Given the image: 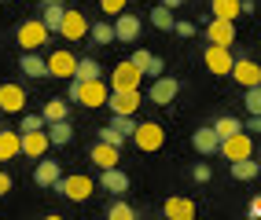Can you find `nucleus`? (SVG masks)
Segmentation results:
<instances>
[{"mask_svg": "<svg viewBox=\"0 0 261 220\" xmlns=\"http://www.w3.org/2000/svg\"><path fill=\"white\" fill-rule=\"evenodd\" d=\"M202 62H206V70L217 74V77H232V44H206L202 48Z\"/></svg>", "mask_w": 261, "mask_h": 220, "instance_id": "f257e3e1", "label": "nucleus"}, {"mask_svg": "<svg viewBox=\"0 0 261 220\" xmlns=\"http://www.w3.org/2000/svg\"><path fill=\"white\" fill-rule=\"evenodd\" d=\"M92 187H96V183H92L89 176H85V173L59 176V180H56V191H59L63 198H70V202H85V198L92 195Z\"/></svg>", "mask_w": 261, "mask_h": 220, "instance_id": "f03ea898", "label": "nucleus"}, {"mask_svg": "<svg viewBox=\"0 0 261 220\" xmlns=\"http://www.w3.org/2000/svg\"><path fill=\"white\" fill-rule=\"evenodd\" d=\"M48 26L41 22V19H26L22 26H19V33H15V37H19V44H22V52H37L41 44H48Z\"/></svg>", "mask_w": 261, "mask_h": 220, "instance_id": "7ed1b4c3", "label": "nucleus"}, {"mask_svg": "<svg viewBox=\"0 0 261 220\" xmlns=\"http://www.w3.org/2000/svg\"><path fill=\"white\" fill-rule=\"evenodd\" d=\"M133 143L151 154V150H162L166 132H162V125H159V121H140V125H136V132H133Z\"/></svg>", "mask_w": 261, "mask_h": 220, "instance_id": "20e7f679", "label": "nucleus"}, {"mask_svg": "<svg viewBox=\"0 0 261 220\" xmlns=\"http://www.w3.org/2000/svg\"><path fill=\"white\" fill-rule=\"evenodd\" d=\"M177 92H180V81L177 77H166V74H159L151 81V88H147V99L154 107H169L173 99H177Z\"/></svg>", "mask_w": 261, "mask_h": 220, "instance_id": "39448f33", "label": "nucleus"}, {"mask_svg": "<svg viewBox=\"0 0 261 220\" xmlns=\"http://www.w3.org/2000/svg\"><path fill=\"white\" fill-rule=\"evenodd\" d=\"M140 88H111V96H107V107H111V114H136L140 110Z\"/></svg>", "mask_w": 261, "mask_h": 220, "instance_id": "423d86ee", "label": "nucleus"}, {"mask_svg": "<svg viewBox=\"0 0 261 220\" xmlns=\"http://www.w3.org/2000/svg\"><path fill=\"white\" fill-rule=\"evenodd\" d=\"M221 154H224V162H239V158H250V154H254V140H250V132L243 129V132H236V136L221 140Z\"/></svg>", "mask_w": 261, "mask_h": 220, "instance_id": "0eeeda50", "label": "nucleus"}, {"mask_svg": "<svg viewBox=\"0 0 261 220\" xmlns=\"http://www.w3.org/2000/svg\"><path fill=\"white\" fill-rule=\"evenodd\" d=\"M107 96H111V84L103 81V77H92V81H81L77 103L81 107H107Z\"/></svg>", "mask_w": 261, "mask_h": 220, "instance_id": "6e6552de", "label": "nucleus"}, {"mask_svg": "<svg viewBox=\"0 0 261 220\" xmlns=\"http://www.w3.org/2000/svg\"><path fill=\"white\" fill-rule=\"evenodd\" d=\"M140 81H144V70L136 66L133 59L125 62H118L114 66V74H111V88H140Z\"/></svg>", "mask_w": 261, "mask_h": 220, "instance_id": "1a4fd4ad", "label": "nucleus"}, {"mask_svg": "<svg viewBox=\"0 0 261 220\" xmlns=\"http://www.w3.org/2000/svg\"><path fill=\"white\" fill-rule=\"evenodd\" d=\"M89 19H85V11H74V8H66V15H63V26H59V37L63 41H81L85 33H89Z\"/></svg>", "mask_w": 261, "mask_h": 220, "instance_id": "9d476101", "label": "nucleus"}, {"mask_svg": "<svg viewBox=\"0 0 261 220\" xmlns=\"http://www.w3.org/2000/svg\"><path fill=\"white\" fill-rule=\"evenodd\" d=\"M232 81L243 84V88L261 84V66H257L254 59H247V55H236V62H232Z\"/></svg>", "mask_w": 261, "mask_h": 220, "instance_id": "9b49d317", "label": "nucleus"}, {"mask_svg": "<svg viewBox=\"0 0 261 220\" xmlns=\"http://www.w3.org/2000/svg\"><path fill=\"white\" fill-rule=\"evenodd\" d=\"M206 41H210V44H236V22L214 15V19L206 22Z\"/></svg>", "mask_w": 261, "mask_h": 220, "instance_id": "f8f14e48", "label": "nucleus"}, {"mask_svg": "<svg viewBox=\"0 0 261 220\" xmlns=\"http://www.w3.org/2000/svg\"><path fill=\"white\" fill-rule=\"evenodd\" d=\"M26 107V88H22V84H0V110H4V114H19Z\"/></svg>", "mask_w": 261, "mask_h": 220, "instance_id": "ddd939ff", "label": "nucleus"}, {"mask_svg": "<svg viewBox=\"0 0 261 220\" xmlns=\"http://www.w3.org/2000/svg\"><path fill=\"white\" fill-rule=\"evenodd\" d=\"M74 70H77V59L66 52V48H59V52L48 55V74L51 77H74Z\"/></svg>", "mask_w": 261, "mask_h": 220, "instance_id": "4468645a", "label": "nucleus"}, {"mask_svg": "<svg viewBox=\"0 0 261 220\" xmlns=\"http://www.w3.org/2000/svg\"><path fill=\"white\" fill-rule=\"evenodd\" d=\"M48 147H51V140H48L44 129H37V132H22V154H26V158H44Z\"/></svg>", "mask_w": 261, "mask_h": 220, "instance_id": "2eb2a0df", "label": "nucleus"}, {"mask_svg": "<svg viewBox=\"0 0 261 220\" xmlns=\"http://www.w3.org/2000/svg\"><path fill=\"white\" fill-rule=\"evenodd\" d=\"M114 37L121 41V44H133L136 37H140V19L136 15H114Z\"/></svg>", "mask_w": 261, "mask_h": 220, "instance_id": "dca6fc26", "label": "nucleus"}, {"mask_svg": "<svg viewBox=\"0 0 261 220\" xmlns=\"http://www.w3.org/2000/svg\"><path fill=\"white\" fill-rule=\"evenodd\" d=\"M99 187H103V191H111V195L118 198V195H125V191H129V176L121 173L118 165H111V169H103V173H99Z\"/></svg>", "mask_w": 261, "mask_h": 220, "instance_id": "f3484780", "label": "nucleus"}, {"mask_svg": "<svg viewBox=\"0 0 261 220\" xmlns=\"http://www.w3.org/2000/svg\"><path fill=\"white\" fill-rule=\"evenodd\" d=\"M118 143H107V140H99L92 150H89V158H92V165H99V169H111V165H118Z\"/></svg>", "mask_w": 261, "mask_h": 220, "instance_id": "a211bd4d", "label": "nucleus"}, {"mask_svg": "<svg viewBox=\"0 0 261 220\" xmlns=\"http://www.w3.org/2000/svg\"><path fill=\"white\" fill-rule=\"evenodd\" d=\"M22 154V132H11V129H0V162H11Z\"/></svg>", "mask_w": 261, "mask_h": 220, "instance_id": "6ab92c4d", "label": "nucleus"}, {"mask_svg": "<svg viewBox=\"0 0 261 220\" xmlns=\"http://www.w3.org/2000/svg\"><path fill=\"white\" fill-rule=\"evenodd\" d=\"M63 176L59 162H48V158H37V169H33V180L41 183V187H56V180Z\"/></svg>", "mask_w": 261, "mask_h": 220, "instance_id": "aec40b11", "label": "nucleus"}, {"mask_svg": "<svg viewBox=\"0 0 261 220\" xmlns=\"http://www.w3.org/2000/svg\"><path fill=\"white\" fill-rule=\"evenodd\" d=\"M191 147L199 150V154H214V150H221V136H217V129H199L195 136H191Z\"/></svg>", "mask_w": 261, "mask_h": 220, "instance_id": "412c9836", "label": "nucleus"}, {"mask_svg": "<svg viewBox=\"0 0 261 220\" xmlns=\"http://www.w3.org/2000/svg\"><path fill=\"white\" fill-rule=\"evenodd\" d=\"M162 216H166V220H191V216H195V202H188V198H169L166 206H162Z\"/></svg>", "mask_w": 261, "mask_h": 220, "instance_id": "4be33fe9", "label": "nucleus"}, {"mask_svg": "<svg viewBox=\"0 0 261 220\" xmlns=\"http://www.w3.org/2000/svg\"><path fill=\"white\" fill-rule=\"evenodd\" d=\"M19 70H22L26 77H51V74H48V59H41L37 52H22Z\"/></svg>", "mask_w": 261, "mask_h": 220, "instance_id": "5701e85b", "label": "nucleus"}, {"mask_svg": "<svg viewBox=\"0 0 261 220\" xmlns=\"http://www.w3.org/2000/svg\"><path fill=\"white\" fill-rule=\"evenodd\" d=\"M44 132H48V140L56 143V147H66V143L74 140V125L66 121V117H63V121H48V125H44Z\"/></svg>", "mask_w": 261, "mask_h": 220, "instance_id": "b1692460", "label": "nucleus"}, {"mask_svg": "<svg viewBox=\"0 0 261 220\" xmlns=\"http://www.w3.org/2000/svg\"><path fill=\"white\" fill-rule=\"evenodd\" d=\"M228 169H232L236 180H257L261 162H254V158H239V162H228Z\"/></svg>", "mask_w": 261, "mask_h": 220, "instance_id": "393cba45", "label": "nucleus"}, {"mask_svg": "<svg viewBox=\"0 0 261 220\" xmlns=\"http://www.w3.org/2000/svg\"><path fill=\"white\" fill-rule=\"evenodd\" d=\"M210 8H214V15L217 19H239L243 15V0H210Z\"/></svg>", "mask_w": 261, "mask_h": 220, "instance_id": "a878e982", "label": "nucleus"}, {"mask_svg": "<svg viewBox=\"0 0 261 220\" xmlns=\"http://www.w3.org/2000/svg\"><path fill=\"white\" fill-rule=\"evenodd\" d=\"M63 15H66V8H63V4H44V8H41V22H44L51 33H59Z\"/></svg>", "mask_w": 261, "mask_h": 220, "instance_id": "bb28decb", "label": "nucleus"}, {"mask_svg": "<svg viewBox=\"0 0 261 220\" xmlns=\"http://www.w3.org/2000/svg\"><path fill=\"white\" fill-rule=\"evenodd\" d=\"M151 26H154V29H166V33H169L173 26H177V19H173V8L159 4V8L151 11Z\"/></svg>", "mask_w": 261, "mask_h": 220, "instance_id": "cd10ccee", "label": "nucleus"}, {"mask_svg": "<svg viewBox=\"0 0 261 220\" xmlns=\"http://www.w3.org/2000/svg\"><path fill=\"white\" fill-rule=\"evenodd\" d=\"M74 77H77V81H92V77H103V70H99V62H96L92 55H85V59H77Z\"/></svg>", "mask_w": 261, "mask_h": 220, "instance_id": "c85d7f7f", "label": "nucleus"}, {"mask_svg": "<svg viewBox=\"0 0 261 220\" xmlns=\"http://www.w3.org/2000/svg\"><path fill=\"white\" fill-rule=\"evenodd\" d=\"M214 129H217L221 140H228V136H236V132H243V121H239V117H232V114H224V117H217V121H214Z\"/></svg>", "mask_w": 261, "mask_h": 220, "instance_id": "c756f323", "label": "nucleus"}, {"mask_svg": "<svg viewBox=\"0 0 261 220\" xmlns=\"http://www.w3.org/2000/svg\"><path fill=\"white\" fill-rule=\"evenodd\" d=\"M89 37H92L96 44H114V41H118L111 22H92V26H89Z\"/></svg>", "mask_w": 261, "mask_h": 220, "instance_id": "7c9ffc66", "label": "nucleus"}, {"mask_svg": "<svg viewBox=\"0 0 261 220\" xmlns=\"http://www.w3.org/2000/svg\"><path fill=\"white\" fill-rule=\"evenodd\" d=\"M107 216L111 220H136V209L129 206V202H121V195L111 202V209H107Z\"/></svg>", "mask_w": 261, "mask_h": 220, "instance_id": "2f4dec72", "label": "nucleus"}, {"mask_svg": "<svg viewBox=\"0 0 261 220\" xmlns=\"http://www.w3.org/2000/svg\"><path fill=\"white\" fill-rule=\"evenodd\" d=\"M111 129H114V132H121L125 140H133V132H136V121H133V114H114Z\"/></svg>", "mask_w": 261, "mask_h": 220, "instance_id": "473e14b6", "label": "nucleus"}, {"mask_svg": "<svg viewBox=\"0 0 261 220\" xmlns=\"http://www.w3.org/2000/svg\"><path fill=\"white\" fill-rule=\"evenodd\" d=\"M41 114H44V121H63V117H66V103H63V99H48Z\"/></svg>", "mask_w": 261, "mask_h": 220, "instance_id": "72a5a7b5", "label": "nucleus"}, {"mask_svg": "<svg viewBox=\"0 0 261 220\" xmlns=\"http://www.w3.org/2000/svg\"><path fill=\"white\" fill-rule=\"evenodd\" d=\"M243 103H247L250 114H261V84H250L247 96H243Z\"/></svg>", "mask_w": 261, "mask_h": 220, "instance_id": "f704fd0d", "label": "nucleus"}, {"mask_svg": "<svg viewBox=\"0 0 261 220\" xmlns=\"http://www.w3.org/2000/svg\"><path fill=\"white\" fill-rule=\"evenodd\" d=\"M48 121H44V114H22V129L19 132H37V129H44Z\"/></svg>", "mask_w": 261, "mask_h": 220, "instance_id": "c9c22d12", "label": "nucleus"}, {"mask_svg": "<svg viewBox=\"0 0 261 220\" xmlns=\"http://www.w3.org/2000/svg\"><path fill=\"white\" fill-rule=\"evenodd\" d=\"M99 8H103V15H121L125 11V0H99Z\"/></svg>", "mask_w": 261, "mask_h": 220, "instance_id": "e433bc0d", "label": "nucleus"}, {"mask_svg": "<svg viewBox=\"0 0 261 220\" xmlns=\"http://www.w3.org/2000/svg\"><path fill=\"white\" fill-rule=\"evenodd\" d=\"M173 33H177V37H195V22H188V19H177Z\"/></svg>", "mask_w": 261, "mask_h": 220, "instance_id": "4c0bfd02", "label": "nucleus"}, {"mask_svg": "<svg viewBox=\"0 0 261 220\" xmlns=\"http://www.w3.org/2000/svg\"><path fill=\"white\" fill-rule=\"evenodd\" d=\"M99 140H107V143H118V147L125 143V136H121V132H114L111 125H107V129H99Z\"/></svg>", "mask_w": 261, "mask_h": 220, "instance_id": "58836bf2", "label": "nucleus"}, {"mask_svg": "<svg viewBox=\"0 0 261 220\" xmlns=\"http://www.w3.org/2000/svg\"><path fill=\"white\" fill-rule=\"evenodd\" d=\"M151 59H154V55H151V52H144V48H140V52H133V62L140 66L144 74H147V66H151Z\"/></svg>", "mask_w": 261, "mask_h": 220, "instance_id": "ea45409f", "label": "nucleus"}, {"mask_svg": "<svg viewBox=\"0 0 261 220\" xmlns=\"http://www.w3.org/2000/svg\"><path fill=\"white\" fill-rule=\"evenodd\" d=\"M191 176H195V180H199V183H206V180H210V176H214V173H210V165H202V162H199V165H195V169H191Z\"/></svg>", "mask_w": 261, "mask_h": 220, "instance_id": "a19ab883", "label": "nucleus"}, {"mask_svg": "<svg viewBox=\"0 0 261 220\" xmlns=\"http://www.w3.org/2000/svg\"><path fill=\"white\" fill-rule=\"evenodd\" d=\"M162 70H166V62H162L159 55H154V59H151V66H147V77H159Z\"/></svg>", "mask_w": 261, "mask_h": 220, "instance_id": "79ce46f5", "label": "nucleus"}, {"mask_svg": "<svg viewBox=\"0 0 261 220\" xmlns=\"http://www.w3.org/2000/svg\"><path fill=\"white\" fill-rule=\"evenodd\" d=\"M243 129H247V132H261V114H250V121L243 125Z\"/></svg>", "mask_w": 261, "mask_h": 220, "instance_id": "37998d69", "label": "nucleus"}, {"mask_svg": "<svg viewBox=\"0 0 261 220\" xmlns=\"http://www.w3.org/2000/svg\"><path fill=\"white\" fill-rule=\"evenodd\" d=\"M8 191H11V176L0 169V195H8Z\"/></svg>", "mask_w": 261, "mask_h": 220, "instance_id": "c03bdc74", "label": "nucleus"}, {"mask_svg": "<svg viewBox=\"0 0 261 220\" xmlns=\"http://www.w3.org/2000/svg\"><path fill=\"white\" fill-rule=\"evenodd\" d=\"M250 213H254V216H261V198H254V202H250Z\"/></svg>", "mask_w": 261, "mask_h": 220, "instance_id": "a18cd8bd", "label": "nucleus"}, {"mask_svg": "<svg viewBox=\"0 0 261 220\" xmlns=\"http://www.w3.org/2000/svg\"><path fill=\"white\" fill-rule=\"evenodd\" d=\"M162 4H166V8H173V11H177V8L184 4V0H162Z\"/></svg>", "mask_w": 261, "mask_h": 220, "instance_id": "49530a36", "label": "nucleus"}, {"mask_svg": "<svg viewBox=\"0 0 261 220\" xmlns=\"http://www.w3.org/2000/svg\"><path fill=\"white\" fill-rule=\"evenodd\" d=\"M41 4H63V0H41Z\"/></svg>", "mask_w": 261, "mask_h": 220, "instance_id": "de8ad7c7", "label": "nucleus"}, {"mask_svg": "<svg viewBox=\"0 0 261 220\" xmlns=\"http://www.w3.org/2000/svg\"><path fill=\"white\" fill-rule=\"evenodd\" d=\"M243 4H254V0H243Z\"/></svg>", "mask_w": 261, "mask_h": 220, "instance_id": "09e8293b", "label": "nucleus"}, {"mask_svg": "<svg viewBox=\"0 0 261 220\" xmlns=\"http://www.w3.org/2000/svg\"><path fill=\"white\" fill-rule=\"evenodd\" d=\"M257 176H261V173H257Z\"/></svg>", "mask_w": 261, "mask_h": 220, "instance_id": "8fccbe9b", "label": "nucleus"}]
</instances>
